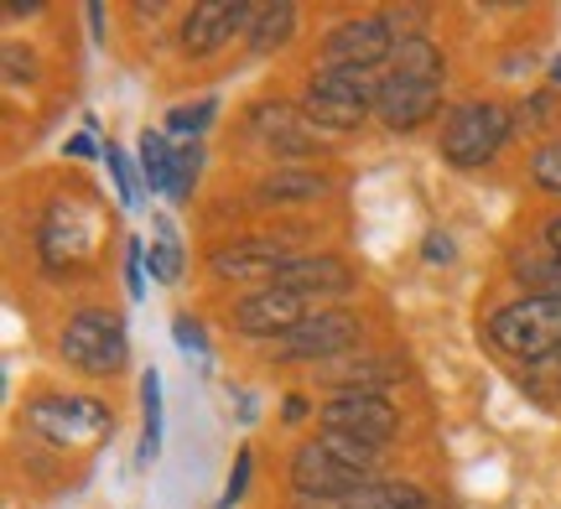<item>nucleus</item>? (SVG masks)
I'll list each match as a JSON object with an SVG mask.
<instances>
[{
	"instance_id": "obj_1",
	"label": "nucleus",
	"mask_w": 561,
	"mask_h": 509,
	"mask_svg": "<svg viewBox=\"0 0 561 509\" xmlns=\"http://www.w3.org/2000/svg\"><path fill=\"white\" fill-rule=\"evenodd\" d=\"M515 136V115L494 100H468L458 109H447L442 120V162L458 166V172H473V166H489Z\"/></svg>"
},
{
	"instance_id": "obj_2",
	"label": "nucleus",
	"mask_w": 561,
	"mask_h": 509,
	"mask_svg": "<svg viewBox=\"0 0 561 509\" xmlns=\"http://www.w3.org/2000/svg\"><path fill=\"white\" fill-rule=\"evenodd\" d=\"M489 344L520 359V365H541L551 354H561V297H520V302L500 306L489 323Z\"/></svg>"
},
{
	"instance_id": "obj_3",
	"label": "nucleus",
	"mask_w": 561,
	"mask_h": 509,
	"mask_svg": "<svg viewBox=\"0 0 561 509\" xmlns=\"http://www.w3.org/2000/svg\"><path fill=\"white\" fill-rule=\"evenodd\" d=\"M58 354H62V365L89 374V380H110V374H121L130 365V338H125V323L115 312L83 306L58 333Z\"/></svg>"
},
{
	"instance_id": "obj_4",
	"label": "nucleus",
	"mask_w": 561,
	"mask_h": 509,
	"mask_svg": "<svg viewBox=\"0 0 561 509\" xmlns=\"http://www.w3.org/2000/svg\"><path fill=\"white\" fill-rule=\"evenodd\" d=\"M364 338V323L359 312H348V306H312L307 317H301L280 344H271V359L276 365H333L343 354H354Z\"/></svg>"
},
{
	"instance_id": "obj_5",
	"label": "nucleus",
	"mask_w": 561,
	"mask_h": 509,
	"mask_svg": "<svg viewBox=\"0 0 561 509\" xmlns=\"http://www.w3.org/2000/svg\"><path fill=\"white\" fill-rule=\"evenodd\" d=\"M301 115L318 125V130H328V136L359 130L375 115V83H369V73L318 68L312 79L301 83Z\"/></svg>"
},
{
	"instance_id": "obj_6",
	"label": "nucleus",
	"mask_w": 561,
	"mask_h": 509,
	"mask_svg": "<svg viewBox=\"0 0 561 509\" xmlns=\"http://www.w3.org/2000/svg\"><path fill=\"white\" fill-rule=\"evenodd\" d=\"M26 431L53 448H94L115 431V410L94 395H42L26 406Z\"/></svg>"
},
{
	"instance_id": "obj_7",
	"label": "nucleus",
	"mask_w": 561,
	"mask_h": 509,
	"mask_svg": "<svg viewBox=\"0 0 561 509\" xmlns=\"http://www.w3.org/2000/svg\"><path fill=\"white\" fill-rule=\"evenodd\" d=\"M396 26L385 16H348L339 21L328 37H322L318 58L322 68H343V73H375V68H390L396 58Z\"/></svg>"
},
{
	"instance_id": "obj_8",
	"label": "nucleus",
	"mask_w": 561,
	"mask_h": 509,
	"mask_svg": "<svg viewBox=\"0 0 561 509\" xmlns=\"http://www.w3.org/2000/svg\"><path fill=\"white\" fill-rule=\"evenodd\" d=\"M318 427L385 448L401 431V410L390 406V395H375V390H339L318 406Z\"/></svg>"
},
{
	"instance_id": "obj_9",
	"label": "nucleus",
	"mask_w": 561,
	"mask_h": 509,
	"mask_svg": "<svg viewBox=\"0 0 561 509\" xmlns=\"http://www.w3.org/2000/svg\"><path fill=\"white\" fill-rule=\"evenodd\" d=\"M286 478H291L297 499H322V505H343V499H348L354 489H364V484H369L359 468L339 463L333 452L322 448V437H312V442H297Z\"/></svg>"
},
{
	"instance_id": "obj_10",
	"label": "nucleus",
	"mask_w": 561,
	"mask_h": 509,
	"mask_svg": "<svg viewBox=\"0 0 561 509\" xmlns=\"http://www.w3.org/2000/svg\"><path fill=\"white\" fill-rule=\"evenodd\" d=\"M291 234H244L234 245H219L208 255V276L214 281H276L280 265H291Z\"/></svg>"
},
{
	"instance_id": "obj_11",
	"label": "nucleus",
	"mask_w": 561,
	"mask_h": 509,
	"mask_svg": "<svg viewBox=\"0 0 561 509\" xmlns=\"http://www.w3.org/2000/svg\"><path fill=\"white\" fill-rule=\"evenodd\" d=\"M261 16V5H250V0H203L193 5L187 16H182V53L187 58H208V53H219L224 42H234L244 32L250 37V26Z\"/></svg>"
},
{
	"instance_id": "obj_12",
	"label": "nucleus",
	"mask_w": 561,
	"mask_h": 509,
	"mask_svg": "<svg viewBox=\"0 0 561 509\" xmlns=\"http://www.w3.org/2000/svg\"><path fill=\"white\" fill-rule=\"evenodd\" d=\"M307 312H312V302H301L297 291H286V286H261V291H250V297H240V302L229 306V327L244 333V338L280 344Z\"/></svg>"
},
{
	"instance_id": "obj_13",
	"label": "nucleus",
	"mask_w": 561,
	"mask_h": 509,
	"mask_svg": "<svg viewBox=\"0 0 561 509\" xmlns=\"http://www.w3.org/2000/svg\"><path fill=\"white\" fill-rule=\"evenodd\" d=\"M442 109V83H426V79H405V73H385L375 83V120L396 136H411L421 125L432 120Z\"/></svg>"
},
{
	"instance_id": "obj_14",
	"label": "nucleus",
	"mask_w": 561,
	"mask_h": 509,
	"mask_svg": "<svg viewBox=\"0 0 561 509\" xmlns=\"http://www.w3.org/2000/svg\"><path fill=\"white\" fill-rule=\"evenodd\" d=\"M250 136L271 157H312V151H322V130L301 115V104H280V100L255 104L250 109Z\"/></svg>"
},
{
	"instance_id": "obj_15",
	"label": "nucleus",
	"mask_w": 561,
	"mask_h": 509,
	"mask_svg": "<svg viewBox=\"0 0 561 509\" xmlns=\"http://www.w3.org/2000/svg\"><path fill=\"white\" fill-rule=\"evenodd\" d=\"M271 286L297 291L301 302H328V297H348L354 291V265L343 255H297L291 265H280V276Z\"/></svg>"
},
{
	"instance_id": "obj_16",
	"label": "nucleus",
	"mask_w": 561,
	"mask_h": 509,
	"mask_svg": "<svg viewBox=\"0 0 561 509\" xmlns=\"http://www.w3.org/2000/svg\"><path fill=\"white\" fill-rule=\"evenodd\" d=\"M405 374H411V369H405L396 354H343V359L318 369V380L333 385V395H339V390H375V395H385L390 385H401Z\"/></svg>"
},
{
	"instance_id": "obj_17",
	"label": "nucleus",
	"mask_w": 561,
	"mask_h": 509,
	"mask_svg": "<svg viewBox=\"0 0 561 509\" xmlns=\"http://www.w3.org/2000/svg\"><path fill=\"white\" fill-rule=\"evenodd\" d=\"M328 187H333V183H328L322 172H312V166H280V172L261 177V187H255V204H261V208L312 204V198H322Z\"/></svg>"
},
{
	"instance_id": "obj_18",
	"label": "nucleus",
	"mask_w": 561,
	"mask_h": 509,
	"mask_svg": "<svg viewBox=\"0 0 561 509\" xmlns=\"http://www.w3.org/2000/svg\"><path fill=\"white\" fill-rule=\"evenodd\" d=\"M333 509H432V499L411 484V478H369Z\"/></svg>"
},
{
	"instance_id": "obj_19",
	"label": "nucleus",
	"mask_w": 561,
	"mask_h": 509,
	"mask_svg": "<svg viewBox=\"0 0 561 509\" xmlns=\"http://www.w3.org/2000/svg\"><path fill=\"white\" fill-rule=\"evenodd\" d=\"M390 73H405V79H426V83H442L447 79V58L442 47L426 32H411V37L396 42V58H390Z\"/></svg>"
},
{
	"instance_id": "obj_20",
	"label": "nucleus",
	"mask_w": 561,
	"mask_h": 509,
	"mask_svg": "<svg viewBox=\"0 0 561 509\" xmlns=\"http://www.w3.org/2000/svg\"><path fill=\"white\" fill-rule=\"evenodd\" d=\"M297 21L301 11L291 5V0H276V5H261V16H255V26H250V53L255 58H271V53H280L286 42L297 37Z\"/></svg>"
},
{
	"instance_id": "obj_21",
	"label": "nucleus",
	"mask_w": 561,
	"mask_h": 509,
	"mask_svg": "<svg viewBox=\"0 0 561 509\" xmlns=\"http://www.w3.org/2000/svg\"><path fill=\"white\" fill-rule=\"evenodd\" d=\"M136 166L146 193H172V166H178V146L167 141V130H140Z\"/></svg>"
},
{
	"instance_id": "obj_22",
	"label": "nucleus",
	"mask_w": 561,
	"mask_h": 509,
	"mask_svg": "<svg viewBox=\"0 0 561 509\" xmlns=\"http://www.w3.org/2000/svg\"><path fill=\"white\" fill-rule=\"evenodd\" d=\"M157 458H161V374L146 369V374H140V452H136V463L151 468Z\"/></svg>"
},
{
	"instance_id": "obj_23",
	"label": "nucleus",
	"mask_w": 561,
	"mask_h": 509,
	"mask_svg": "<svg viewBox=\"0 0 561 509\" xmlns=\"http://www.w3.org/2000/svg\"><path fill=\"white\" fill-rule=\"evenodd\" d=\"M510 270H515V281H520L525 297H561V261L551 255V250H525V255H515L510 261Z\"/></svg>"
},
{
	"instance_id": "obj_24",
	"label": "nucleus",
	"mask_w": 561,
	"mask_h": 509,
	"mask_svg": "<svg viewBox=\"0 0 561 509\" xmlns=\"http://www.w3.org/2000/svg\"><path fill=\"white\" fill-rule=\"evenodd\" d=\"M146 270H151L161 286H178L182 270H187L182 245H178V229H172V219H161V213H157V240H151V250H146Z\"/></svg>"
},
{
	"instance_id": "obj_25",
	"label": "nucleus",
	"mask_w": 561,
	"mask_h": 509,
	"mask_svg": "<svg viewBox=\"0 0 561 509\" xmlns=\"http://www.w3.org/2000/svg\"><path fill=\"white\" fill-rule=\"evenodd\" d=\"M322 437V448L333 452L339 463H348V468H359L364 478L380 468V458H385V448H375V442H359V437H343V431H318Z\"/></svg>"
},
{
	"instance_id": "obj_26",
	"label": "nucleus",
	"mask_w": 561,
	"mask_h": 509,
	"mask_svg": "<svg viewBox=\"0 0 561 509\" xmlns=\"http://www.w3.org/2000/svg\"><path fill=\"white\" fill-rule=\"evenodd\" d=\"M203 162H208V151H203V141H182L178 146V166H172V204H193V187H198L203 177Z\"/></svg>"
},
{
	"instance_id": "obj_27",
	"label": "nucleus",
	"mask_w": 561,
	"mask_h": 509,
	"mask_svg": "<svg viewBox=\"0 0 561 509\" xmlns=\"http://www.w3.org/2000/svg\"><path fill=\"white\" fill-rule=\"evenodd\" d=\"M104 166H110V177H115V198H121L125 213H136L140 208V177L136 166H130V157H125L115 141H104Z\"/></svg>"
},
{
	"instance_id": "obj_28",
	"label": "nucleus",
	"mask_w": 561,
	"mask_h": 509,
	"mask_svg": "<svg viewBox=\"0 0 561 509\" xmlns=\"http://www.w3.org/2000/svg\"><path fill=\"white\" fill-rule=\"evenodd\" d=\"M214 115H219V104H214V100L178 104V109L167 115V136H182V141H203V130L214 125Z\"/></svg>"
},
{
	"instance_id": "obj_29",
	"label": "nucleus",
	"mask_w": 561,
	"mask_h": 509,
	"mask_svg": "<svg viewBox=\"0 0 561 509\" xmlns=\"http://www.w3.org/2000/svg\"><path fill=\"white\" fill-rule=\"evenodd\" d=\"M530 183L541 187V193H551V198H561V136L546 141L541 151L530 157Z\"/></svg>"
},
{
	"instance_id": "obj_30",
	"label": "nucleus",
	"mask_w": 561,
	"mask_h": 509,
	"mask_svg": "<svg viewBox=\"0 0 561 509\" xmlns=\"http://www.w3.org/2000/svg\"><path fill=\"white\" fill-rule=\"evenodd\" d=\"M172 344H178L182 354H198V359H208V354H214V344H208V327H203L193 312H178V317H172Z\"/></svg>"
},
{
	"instance_id": "obj_31",
	"label": "nucleus",
	"mask_w": 561,
	"mask_h": 509,
	"mask_svg": "<svg viewBox=\"0 0 561 509\" xmlns=\"http://www.w3.org/2000/svg\"><path fill=\"white\" fill-rule=\"evenodd\" d=\"M250 478H255V452L250 448H240V458H234V468H229V489H224V499H219V509H234L250 494Z\"/></svg>"
},
{
	"instance_id": "obj_32",
	"label": "nucleus",
	"mask_w": 561,
	"mask_h": 509,
	"mask_svg": "<svg viewBox=\"0 0 561 509\" xmlns=\"http://www.w3.org/2000/svg\"><path fill=\"white\" fill-rule=\"evenodd\" d=\"M125 297H130V302L146 297V245H140L136 234L125 240Z\"/></svg>"
},
{
	"instance_id": "obj_33",
	"label": "nucleus",
	"mask_w": 561,
	"mask_h": 509,
	"mask_svg": "<svg viewBox=\"0 0 561 509\" xmlns=\"http://www.w3.org/2000/svg\"><path fill=\"white\" fill-rule=\"evenodd\" d=\"M5 79H37V53H21L16 42H5Z\"/></svg>"
},
{
	"instance_id": "obj_34",
	"label": "nucleus",
	"mask_w": 561,
	"mask_h": 509,
	"mask_svg": "<svg viewBox=\"0 0 561 509\" xmlns=\"http://www.w3.org/2000/svg\"><path fill=\"white\" fill-rule=\"evenodd\" d=\"M421 261H426V265H447V261H453V240H447L442 229H432V234L421 240Z\"/></svg>"
},
{
	"instance_id": "obj_35",
	"label": "nucleus",
	"mask_w": 561,
	"mask_h": 509,
	"mask_svg": "<svg viewBox=\"0 0 561 509\" xmlns=\"http://www.w3.org/2000/svg\"><path fill=\"white\" fill-rule=\"evenodd\" d=\"M62 151H68L73 162H89V157H100L104 146H94V136H89V130H79V136H68V146H62Z\"/></svg>"
},
{
	"instance_id": "obj_36",
	"label": "nucleus",
	"mask_w": 561,
	"mask_h": 509,
	"mask_svg": "<svg viewBox=\"0 0 561 509\" xmlns=\"http://www.w3.org/2000/svg\"><path fill=\"white\" fill-rule=\"evenodd\" d=\"M280 401H286V406H280V416H286V421H307V416H312V401H307L301 390H291V395H280Z\"/></svg>"
},
{
	"instance_id": "obj_37",
	"label": "nucleus",
	"mask_w": 561,
	"mask_h": 509,
	"mask_svg": "<svg viewBox=\"0 0 561 509\" xmlns=\"http://www.w3.org/2000/svg\"><path fill=\"white\" fill-rule=\"evenodd\" d=\"M520 109H530V125H551V120H557L551 94H530V104H520Z\"/></svg>"
},
{
	"instance_id": "obj_38",
	"label": "nucleus",
	"mask_w": 561,
	"mask_h": 509,
	"mask_svg": "<svg viewBox=\"0 0 561 509\" xmlns=\"http://www.w3.org/2000/svg\"><path fill=\"white\" fill-rule=\"evenodd\" d=\"M541 234H546V250H551V255L561 261V213H551V219H546Z\"/></svg>"
},
{
	"instance_id": "obj_39",
	"label": "nucleus",
	"mask_w": 561,
	"mask_h": 509,
	"mask_svg": "<svg viewBox=\"0 0 561 509\" xmlns=\"http://www.w3.org/2000/svg\"><path fill=\"white\" fill-rule=\"evenodd\" d=\"M0 11H5V16H37V11H42V0H5Z\"/></svg>"
},
{
	"instance_id": "obj_40",
	"label": "nucleus",
	"mask_w": 561,
	"mask_h": 509,
	"mask_svg": "<svg viewBox=\"0 0 561 509\" xmlns=\"http://www.w3.org/2000/svg\"><path fill=\"white\" fill-rule=\"evenodd\" d=\"M89 32H94V42H104V5L100 0H89Z\"/></svg>"
},
{
	"instance_id": "obj_41",
	"label": "nucleus",
	"mask_w": 561,
	"mask_h": 509,
	"mask_svg": "<svg viewBox=\"0 0 561 509\" xmlns=\"http://www.w3.org/2000/svg\"><path fill=\"white\" fill-rule=\"evenodd\" d=\"M551 83H557V89H561V53H557V58H551Z\"/></svg>"
},
{
	"instance_id": "obj_42",
	"label": "nucleus",
	"mask_w": 561,
	"mask_h": 509,
	"mask_svg": "<svg viewBox=\"0 0 561 509\" xmlns=\"http://www.w3.org/2000/svg\"><path fill=\"white\" fill-rule=\"evenodd\" d=\"M551 359H557V369H561V354H551Z\"/></svg>"
}]
</instances>
